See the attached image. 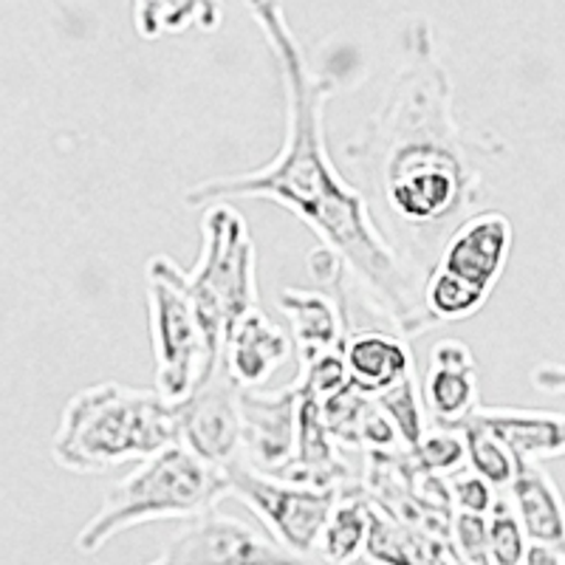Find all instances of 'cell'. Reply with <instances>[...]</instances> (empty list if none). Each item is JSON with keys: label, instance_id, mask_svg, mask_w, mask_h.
I'll use <instances>...</instances> for the list:
<instances>
[{"label": "cell", "instance_id": "cell-1", "mask_svg": "<svg viewBox=\"0 0 565 565\" xmlns=\"http://www.w3.org/2000/svg\"><path fill=\"white\" fill-rule=\"evenodd\" d=\"M252 18L271 49L286 90V139L260 170L201 181L184 201L210 206L232 199H266L289 210L340 255L348 275L360 282L376 315L393 322V334L422 337L438 322L424 309V277L407 266L373 218L365 195L345 181L326 148V103L334 79L320 77L306 63L291 34L280 0H246Z\"/></svg>", "mask_w": 565, "mask_h": 565}, {"label": "cell", "instance_id": "cell-2", "mask_svg": "<svg viewBox=\"0 0 565 565\" xmlns=\"http://www.w3.org/2000/svg\"><path fill=\"white\" fill-rule=\"evenodd\" d=\"M405 65L348 159L367 170L387 215L413 230L444 224L476 204L481 168L452 116V88L427 23L405 34Z\"/></svg>", "mask_w": 565, "mask_h": 565}, {"label": "cell", "instance_id": "cell-3", "mask_svg": "<svg viewBox=\"0 0 565 565\" xmlns=\"http://www.w3.org/2000/svg\"><path fill=\"white\" fill-rule=\"evenodd\" d=\"M181 444L179 413L159 391L119 382L85 387L65 405L52 456L68 472L97 476Z\"/></svg>", "mask_w": 565, "mask_h": 565}, {"label": "cell", "instance_id": "cell-4", "mask_svg": "<svg viewBox=\"0 0 565 565\" xmlns=\"http://www.w3.org/2000/svg\"><path fill=\"white\" fill-rule=\"evenodd\" d=\"M230 494L226 469L212 467L184 444L139 461L108 489L99 512L77 534L79 554H97L116 534L153 521H193Z\"/></svg>", "mask_w": 565, "mask_h": 565}, {"label": "cell", "instance_id": "cell-5", "mask_svg": "<svg viewBox=\"0 0 565 565\" xmlns=\"http://www.w3.org/2000/svg\"><path fill=\"white\" fill-rule=\"evenodd\" d=\"M184 289L204 328L212 362H221L232 328L257 300V249L244 215L226 201L210 204L201 218V252L193 269H184Z\"/></svg>", "mask_w": 565, "mask_h": 565}, {"label": "cell", "instance_id": "cell-6", "mask_svg": "<svg viewBox=\"0 0 565 565\" xmlns=\"http://www.w3.org/2000/svg\"><path fill=\"white\" fill-rule=\"evenodd\" d=\"M145 289H148L156 391L170 405H181L206 373L218 367V362H212L204 328L184 289V269L175 260H170L168 255L150 257L145 269Z\"/></svg>", "mask_w": 565, "mask_h": 565}, {"label": "cell", "instance_id": "cell-7", "mask_svg": "<svg viewBox=\"0 0 565 565\" xmlns=\"http://www.w3.org/2000/svg\"><path fill=\"white\" fill-rule=\"evenodd\" d=\"M226 481L230 494L244 501L257 514V521L269 529L271 537L297 557L317 552L322 526L342 494V489H317L266 476L244 458L226 467Z\"/></svg>", "mask_w": 565, "mask_h": 565}, {"label": "cell", "instance_id": "cell-8", "mask_svg": "<svg viewBox=\"0 0 565 565\" xmlns=\"http://www.w3.org/2000/svg\"><path fill=\"white\" fill-rule=\"evenodd\" d=\"M150 565H306L271 534L210 509L186 523Z\"/></svg>", "mask_w": 565, "mask_h": 565}, {"label": "cell", "instance_id": "cell-9", "mask_svg": "<svg viewBox=\"0 0 565 565\" xmlns=\"http://www.w3.org/2000/svg\"><path fill=\"white\" fill-rule=\"evenodd\" d=\"M241 393L226 362L206 373L195 391L175 405L179 413L181 444L204 458L212 467L226 469L232 461L244 458V418H241Z\"/></svg>", "mask_w": 565, "mask_h": 565}, {"label": "cell", "instance_id": "cell-10", "mask_svg": "<svg viewBox=\"0 0 565 565\" xmlns=\"http://www.w3.org/2000/svg\"><path fill=\"white\" fill-rule=\"evenodd\" d=\"M300 382L280 391L244 387L241 418H244V461L266 476H282L295 461L297 418H300Z\"/></svg>", "mask_w": 565, "mask_h": 565}, {"label": "cell", "instance_id": "cell-11", "mask_svg": "<svg viewBox=\"0 0 565 565\" xmlns=\"http://www.w3.org/2000/svg\"><path fill=\"white\" fill-rule=\"evenodd\" d=\"M512 221L503 212H476L447 238L436 269L492 295L512 255Z\"/></svg>", "mask_w": 565, "mask_h": 565}, {"label": "cell", "instance_id": "cell-12", "mask_svg": "<svg viewBox=\"0 0 565 565\" xmlns=\"http://www.w3.org/2000/svg\"><path fill=\"white\" fill-rule=\"evenodd\" d=\"M424 411L438 427H461L481 407L476 360L463 342L441 340L430 353V373L424 382Z\"/></svg>", "mask_w": 565, "mask_h": 565}, {"label": "cell", "instance_id": "cell-13", "mask_svg": "<svg viewBox=\"0 0 565 565\" xmlns=\"http://www.w3.org/2000/svg\"><path fill=\"white\" fill-rule=\"evenodd\" d=\"M295 356V345L266 311L252 309L232 328L224 362L241 387H264Z\"/></svg>", "mask_w": 565, "mask_h": 565}, {"label": "cell", "instance_id": "cell-14", "mask_svg": "<svg viewBox=\"0 0 565 565\" xmlns=\"http://www.w3.org/2000/svg\"><path fill=\"white\" fill-rule=\"evenodd\" d=\"M472 418L501 438L518 461L543 463L565 456V413L481 405Z\"/></svg>", "mask_w": 565, "mask_h": 565}, {"label": "cell", "instance_id": "cell-15", "mask_svg": "<svg viewBox=\"0 0 565 565\" xmlns=\"http://www.w3.org/2000/svg\"><path fill=\"white\" fill-rule=\"evenodd\" d=\"M507 492L529 543L552 548L565 559V501L546 467L518 461V476Z\"/></svg>", "mask_w": 565, "mask_h": 565}, {"label": "cell", "instance_id": "cell-16", "mask_svg": "<svg viewBox=\"0 0 565 565\" xmlns=\"http://www.w3.org/2000/svg\"><path fill=\"white\" fill-rule=\"evenodd\" d=\"M280 311L289 317L297 342L300 365L317 360L322 353L342 351L351 337L348 306L328 297L326 291L286 289L280 295Z\"/></svg>", "mask_w": 565, "mask_h": 565}, {"label": "cell", "instance_id": "cell-17", "mask_svg": "<svg viewBox=\"0 0 565 565\" xmlns=\"http://www.w3.org/2000/svg\"><path fill=\"white\" fill-rule=\"evenodd\" d=\"M348 367V382L365 396H382L393 385L411 376L413 371V351L405 337L391 334V331H356L348 337L342 348Z\"/></svg>", "mask_w": 565, "mask_h": 565}, {"label": "cell", "instance_id": "cell-18", "mask_svg": "<svg viewBox=\"0 0 565 565\" xmlns=\"http://www.w3.org/2000/svg\"><path fill=\"white\" fill-rule=\"evenodd\" d=\"M365 559L371 565H463L452 540L402 526L373 503Z\"/></svg>", "mask_w": 565, "mask_h": 565}, {"label": "cell", "instance_id": "cell-19", "mask_svg": "<svg viewBox=\"0 0 565 565\" xmlns=\"http://www.w3.org/2000/svg\"><path fill=\"white\" fill-rule=\"evenodd\" d=\"M367 534H371V501L362 483L356 481L342 489L340 501L328 514L317 552L328 565H353L365 557Z\"/></svg>", "mask_w": 565, "mask_h": 565}, {"label": "cell", "instance_id": "cell-20", "mask_svg": "<svg viewBox=\"0 0 565 565\" xmlns=\"http://www.w3.org/2000/svg\"><path fill=\"white\" fill-rule=\"evenodd\" d=\"M458 430H461L463 444H467V467L476 476H481L483 481L492 483L494 489L512 487L514 476H518V458L509 452L507 444L494 433H489L476 418H469Z\"/></svg>", "mask_w": 565, "mask_h": 565}, {"label": "cell", "instance_id": "cell-21", "mask_svg": "<svg viewBox=\"0 0 565 565\" xmlns=\"http://www.w3.org/2000/svg\"><path fill=\"white\" fill-rule=\"evenodd\" d=\"M489 295L472 289L469 282L458 280V277L447 275V271H438L433 266L424 277V309L438 326L444 322H461L467 317L478 315V311L487 306Z\"/></svg>", "mask_w": 565, "mask_h": 565}, {"label": "cell", "instance_id": "cell-22", "mask_svg": "<svg viewBox=\"0 0 565 565\" xmlns=\"http://www.w3.org/2000/svg\"><path fill=\"white\" fill-rule=\"evenodd\" d=\"M487 537H489V559L492 565H523L529 554V537L523 532V523L514 512L512 501L498 494L492 512L487 514Z\"/></svg>", "mask_w": 565, "mask_h": 565}, {"label": "cell", "instance_id": "cell-23", "mask_svg": "<svg viewBox=\"0 0 565 565\" xmlns=\"http://www.w3.org/2000/svg\"><path fill=\"white\" fill-rule=\"evenodd\" d=\"M376 402H380V407L387 413L393 427H396L398 438L405 444V450H416L418 441L427 433V424H424V402L416 391V373H411L398 385H393L391 391L376 396Z\"/></svg>", "mask_w": 565, "mask_h": 565}, {"label": "cell", "instance_id": "cell-24", "mask_svg": "<svg viewBox=\"0 0 565 565\" xmlns=\"http://www.w3.org/2000/svg\"><path fill=\"white\" fill-rule=\"evenodd\" d=\"M411 456L418 467L444 478L452 476V472H461L463 463H467V444H463L461 430H456V427H433V430L424 433V438Z\"/></svg>", "mask_w": 565, "mask_h": 565}, {"label": "cell", "instance_id": "cell-25", "mask_svg": "<svg viewBox=\"0 0 565 565\" xmlns=\"http://www.w3.org/2000/svg\"><path fill=\"white\" fill-rule=\"evenodd\" d=\"M190 26L215 32L221 26V0H161V32L179 34Z\"/></svg>", "mask_w": 565, "mask_h": 565}, {"label": "cell", "instance_id": "cell-26", "mask_svg": "<svg viewBox=\"0 0 565 565\" xmlns=\"http://www.w3.org/2000/svg\"><path fill=\"white\" fill-rule=\"evenodd\" d=\"M452 546L463 565H492L489 559L487 518L483 514L456 512L452 518Z\"/></svg>", "mask_w": 565, "mask_h": 565}, {"label": "cell", "instance_id": "cell-27", "mask_svg": "<svg viewBox=\"0 0 565 565\" xmlns=\"http://www.w3.org/2000/svg\"><path fill=\"white\" fill-rule=\"evenodd\" d=\"M450 494L456 512H469V514H483L487 518L492 512L494 501H498V492L489 481H483L481 476H476L472 469L469 472H458L450 478Z\"/></svg>", "mask_w": 565, "mask_h": 565}, {"label": "cell", "instance_id": "cell-28", "mask_svg": "<svg viewBox=\"0 0 565 565\" xmlns=\"http://www.w3.org/2000/svg\"><path fill=\"white\" fill-rule=\"evenodd\" d=\"M532 385L543 393H565V362H543L534 367Z\"/></svg>", "mask_w": 565, "mask_h": 565}, {"label": "cell", "instance_id": "cell-29", "mask_svg": "<svg viewBox=\"0 0 565 565\" xmlns=\"http://www.w3.org/2000/svg\"><path fill=\"white\" fill-rule=\"evenodd\" d=\"M523 565H565V559L559 557L557 552H552V548L529 546L526 563H523Z\"/></svg>", "mask_w": 565, "mask_h": 565}]
</instances>
